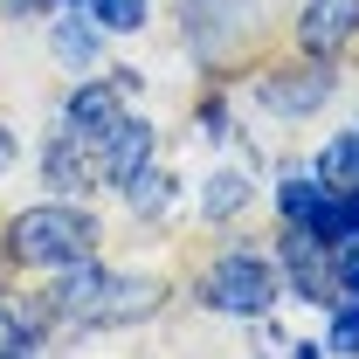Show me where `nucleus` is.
<instances>
[{
	"instance_id": "7",
	"label": "nucleus",
	"mask_w": 359,
	"mask_h": 359,
	"mask_svg": "<svg viewBox=\"0 0 359 359\" xmlns=\"http://www.w3.org/2000/svg\"><path fill=\"white\" fill-rule=\"evenodd\" d=\"M325 97H332V76H325V69H283V76L263 83V104L283 111V118H290V111H318Z\"/></svg>"
},
{
	"instance_id": "1",
	"label": "nucleus",
	"mask_w": 359,
	"mask_h": 359,
	"mask_svg": "<svg viewBox=\"0 0 359 359\" xmlns=\"http://www.w3.org/2000/svg\"><path fill=\"white\" fill-rule=\"evenodd\" d=\"M90 242H97V222L83 208H28L7 228V256L14 263H35V269L76 263V256H90Z\"/></svg>"
},
{
	"instance_id": "16",
	"label": "nucleus",
	"mask_w": 359,
	"mask_h": 359,
	"mask_svg": "<svg viewBox=\"0 0 359 359\" xmlns=\"http://www.w3.org/2000/svg\"><path fill=\"white\" fill-rule=\"evenodd\" d=\"M332 353L359 359V297H353V304H339V318H332Z\"/></svg>"
},
{
	"instance_id": "5",
	"label": "nucleus",
	"mask_w": 359,
	"mask_h": 359,
	"mask_svg": "<svg viewBox=\"0 0 359 359\" xmlns=\"http://www.w3.org/2000/svg\"><path fill=\"white\" fill-rule=\"evenodd\" d=\"M353 35H359V0H311V7H304L297 42L311 48V55H339Z\"/></svg>"
},
{
	"instance_id": "15",
	"label": "nucleus",
	"mask_w": 359,
	"mask_h": 359,
	"mask_svg": "<svg viewBox=\"0 0 359 359\" xmlns=\"http://www.w3.org/2000/svg\"><path fill=\"white\" fill-rule=\"evenodd\" d=\"M318 194H325L318 180H283V194H276V208H283L290 222H304V215H311V201H318Z\"/></svg>"
},
{
	"instance_id": "18",
	"label": "nucleus",
	"mask_w": 359,
	"mask_h": 359,
	"mask_svg": "<svg viewBox=\"0 0 359 359\" xmlns=\"http://www.w3.org/2000/svg\"><path fill=\"white\" fill-rule=\"evenodd\" d=\"M7 166H14V132L0 125V173H7Z\"/></svg>"
},
{
	"instance_id": "13",
	"label": "nucleus",
	"mask_w": 359,
	"mask_h": 359,
	"mask_svg": "<svg viewBox=\"0 0 359 359\" xmlns=\"http://www.w3.org/2000/svg\"><path fill=\"white\" fill-rule=\"evenodd\" d=\"M28 353H35V325L14 304H0V359H28Z\"/></svg>"
},
{
	"instance_id": "8",
	"label": "nucleus",
	"mask_w": 359,
	"mask_h": 359,
	"mask_svg": "<svg viewBox=\"0 0 359 359\" xmlns=\"http://www.w3.org/2000/svg\"><path fill=\"white\" fill-rule=\"evenodd\" d=\"M145 159H152V125H118V132H104V180H111V187H125L132 173H145Z\"/></svg>"
},
{
	"instance_id": "6",
	"label": "nucleus",
	"mask_w": 359,
	"mask_h": 359,
	"mask_svg": "<svg viewBox=\"0 0 359 359\" xmlns=\"http://www.w3.org/2000/svg\"><path fill=\"white\" fill-rule=\"evenodd\" d=\"M104 283H111V276L90 263V256H76V269H69V276H62L48 297H55V311H62V318H76V325H97V311H104Z\"/></svg>"
},
{
	"instance_id": "11",
	"label": "nucleus",
	"mask_w": 359,
	"mask_h": 359,
	"mask_svg": "<svg viewBox=\"0 0 359 359\" xmlns=\"http://www.w3.org/2000/svg\"><path fill=\"white\" fill-rule=\"evenodd\" d=\"M318 173L339 180V194H359V132H353V138H339V145L318 159Z\"/></svg>"
},
{
	"instance_id": "3",
	"label": "nucleus",
	"mask_w": 359,
	"mask_h": 359,
	"mask_svg": "<svg viewBox=\"0 0 359 359\" xmlns=\"http://www.w3.org/2000/svg\"><path fill=\"white\" fill-rule=\"evenodd\" d=\"M283 263H290V276H297V297H311V304H346V283H339V269H332V242L290 228Z\"/></svg>"
},
{
	"instance_id": "9",
	"label": "nucleus",
	"mask_w": 359,
	"mask_h": 359,
	"mask_svg": "<svg viewBox=\"0 0 359 359\" xmlns=\"http://www.w3.org/2000/svg\"><path fill=\"white\" fill-rule=\"evenodd\" d=\"M48 187H62V194H69V187H83L90 180V159H83V145H76V132H55L48 138Z\"/></svg>"
},
{
	"instance_id": "10",
	"label": "nucleus",
	"mask_w": 359,
	"mask_h": 359,
	"mask_svg": "<svg viewBox=\"0 0 359 359\" xmlns=\"http://www.w3.org/2000/svg\"><path fill=\"white\" fill-rule=\"evenodd\" d=\"M55 55H62L69 69H83V62H97V28H83L76 14H69V21H55Z\"/></svg>"
},
{
	"instance_id": "4",
	"label": "nucleus",
	"mask_w": 359,
	"mask_h": 359,
	"mask_svg": "<svg viewBox=\"0 0 359 359\" xmlns=\"http://www.w3.org/2000/svg\"><path fill=\"white\" fill-rule=\"evenodd\" d=\"M118 125H125V76L118 83H83L62 111V132H76V138H104Z\"/></svg>"
},
{
	"instance_id": "2",
	"label": "nucleus",
	"mask_w": 359,
	"mask_h": 359,
	"mask_svg": "<svg viewBox=\"0 0 359 359\" xmlns=\"http://www.w3.org/2000/svg\"><path fill=\"white\" fill-rule=\"evenodd\" d=\"M201 297L228 318H263L269 297H276V276H269L263 256H222V263L208 269V283H201Z\"/></svg>"
},
{
	"instance_id": "12",
	"label": "nucleus",
	"mask_w": 359,
	"mask_h": 359,
	"mask_svg": "<svg viewBox=\"0 0 359 359\" xmlns=\"http://www.w3.org/2000/svg\"><path fill=\"white\" fill-rule=\"evenodd\" d=\"M242 201H249V180H242V173H215V180H208V201H201V208H208V222H228Z\"/></svg>"
},
{
	"instance_id": "14",
	"label": "nucleus",
	"mask_w": 359,
	"mask_h": 359,
	"mask_svg": "<svg viewBox=\"0 0 359 359\" xmlns=\"http://www.w3.org/2000/svg\"><path fill=\"white\" fill-rule=\"evenodd\" d=\"M90 14H97L104 28H118V35L145 28V0H90Z\"/></svg>"
},
{
	"instance_id": "17",
	"label": "nucleus",
	"mask_w": 359,
	"mask_h": 359,
	"mask_svg": "<svg viewBox=\"0 0 359 359\" xmlns=\"http://www.w3.org/2000/svg\"><path fill=\"white\" fill-rule=\"evenodd\" d=\"M346 242H353V249H339V263H332V269H339V283H346V297H359V228L346 235Z\"/></svg>"
}]
</instances>
